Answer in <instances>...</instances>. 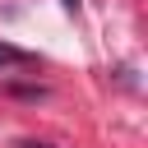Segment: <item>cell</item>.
<instances>
[{"instance_id": "obj_3", "label": "cell", "mask_w": 148, "mask_h": 148, "mask_svg": "<svg viewBox=\"0 0 148 148\" xmlns=\"http://www.w3.org/2000/svg\"><path fill=\"white\" fill-rule=\"evenodd\" d=\"M18 148H42V143H18Z\"/></svg>"}, {"instance_id": "obj_2", "label": "cell", "mask_w": 148, "mask_h": 148, "mask_svg": "<svg viewBox=\"0 0 148 148\" xmlns=\"http://www.w3.org/2000/svg\"><path fill=\"white\" fill-rule=\"evenodd\" d=\"M60 5H65V9H69V14H74V9H79V0H60Z\"/></svg>"}, {"instance_id": "obj_1", "label": "cell", "mask_w": 148, "mask_h": 148, "mask_svg": "<svg viewBox=\"0 0 148 148\" xmlns=\"http://www.w3.org/2000/svg\"><path fill=\"white\" fill-rule=\"evenodd\" d=\"M28 56L23 51H14V46H0V65H23Z\"/></svg>"}]
</instances>
